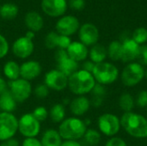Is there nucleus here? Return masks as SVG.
<instances>
[{
  "label": "nucleus",
  "mask_w": 147,
  "mask_h": 146,
  "mask_svg": "<svg viewBox=\"0 0 147 146\" xmlns=\"http://www.w3.org/2000/svg\"><path fill=\"white\" fill-rule=\"evenodd\" d=\"M96 82L90 72L84 70H78L68 77V89L70 91L79 96L90 93Z\"/></svg>",
  "instance_id": "obj_1"
},
{
  "label": "nucleus",
  "mask_w": 147,
  "mask_h": 146,
  "mask_svg": "<svg viewBox=\"0 0 147 146\" xmlns=\"http://www.w3.org/2000/svg\"><path fill=\"white\" fill-rule=\"evenodd\" d=\"M121 126L132 137L136 139L147 138V120L136 113H124L121 118Z\"/></svg>",
  "instance_id": "obj_2"
},
{
  "label": "nucleus",
  "mask_w": 147,
  "mask_h": 146,
  "mask_svg": "<svg viewBox=\"0 0 147 146\" xmlns=\"http://www.w3.org/2000/svg\"><path fill=\"white\" fill-rule=\"evenodd\" d=\"M87 131L84 121L78 117L65 119L59 126L58 132L63 140H75L84 138Z\"/></svg>",
  "instance_id": "obj_3"
},
{
  "label": "nucleus",
  "mask_w": 147,
  "mask_h": 146,
  "mask_svg": "<svg viewBox=\"0 0 147 146\" xmlns=\"http://www.w3.org/2000/svg\"><path fill=\"white\" fill-rule=\"evenodd\" d=\"M92 75L97 83L109 85L117 80L119 77V70L111 63L102 62L95 65Z\"/></svg>",
  "instance_id": "obj_4"
},
{
  "label": "nucleus",
  "mask_w": 147,
  "mask_h": 146,
  "mask_svg": "<svg viewBox=\"0 0 147 146\" xmlns=\"http://www.w3.org/2000/svg\"><path fill=\"white\" fill-rule=\"evenodd\" d=\"M18 132V119L13 113L0 112V142L13 139Z\"/></svg>",
  "instance_id": "obj_5"
},
{
  "label": "nucleus",
  "mask_w": 147,
  "mask_h": 146,
  "mask_svg": "<svg viewBox=\"0 0 147 146\" xmlns=\"http://www.w3.org/2000/svg\"><path fill=\"white\" fill-rule=\"evenodd\" d=\"M145 77L144 67L137 63H128L121 72V82L127 87H134L139 84Z\"/></svg>",
  "instance_id": "obj_6"
},
{
  "label": "nucleus",
  "mask_w": 147,
  "mask_h": 146,
  "mask_svg": "<svg viewBox=\"0 0 147 146\" xmlns=\"http://www.w3.org/2000/svg\"><path fill=\"white\" fill-rule=\"evenodd\" d=\"M8 89L17 103L26 102L33 93L32 85L29 81L18 78L8 83Z\"/></svg>",
  "instance_id": "obj_7"
},
{
  "label": "nucleus",
  "mask_w": 147,
  "mask_h": 146,
  "mask_svg": "<svg viewBox=\"0 0 147 146\" xmlns=\"http://www.w3.org/2000/svg\"><path fill=\"white\" fill-rule=\"evenodd\" d=\"M18 132L24 138H36L40 132V122L32 114H24L18 120Z\"/></svg>",
  "instance_id": "obj_8"
},
{
  "label": "nucleus",
  "mask_w": 147,
  "mask_h": 146,
  "mask_svg": "<svg viewBox=\"0 0 147 146\" xmlns=\"http://www.w3.org/2000/svg\"><path fill=\"white\" fill-rule=\"evenodd\" d=\"M97 125L102 134L108 137H114L120 131L121 120L113 114H103L99 116Z\"/></svg>",
  "instance_id": "obj_9"
},
{
  "label": "nucleus",
  "mask_w": 147,
  "mask_h": 146,
  "mask_svg": "<svg viewBox=\"0 0 147 146\" xmlns=\"http://www.w3.org/2000/svg\"><path fill=\"white\" fill-rule=\"evenodd\" d=\"M44 84L49 89L55 91H62L68 85V77L58 69L48 71L44 77Z\"/></svg>",
  "instance_id": "obj_10"
},
{
  "label": "nucleus",
  "mask_w": 147,
  "mask_h": 146,
  "mask_svg": "<svg viewBox=\"0 0 147 146\" xmlns=\"http://www.w3.org/2000/svg\"><path fill=\"white\" fill-rule=\"evenodd\" d=\"M55 59L57 61V69L68 77L78 70V63L68 56L66 50L58 49L55 52Z\"/></svg>",
  "instance_id": "obj_11"
},
{
  "label": "nucleus",
  "mask_w": 147,
  "mask_h": 146,
  "mask_svg": "<svg viewBox=\"0 0 147 146\" xmlns=\"http://www.w3.org/2000/svg\"><path fill=\"white\" fill-rule=\"evenodd\" d=\"M80 23L78 19L71 15L61 16L56 22L55 28L59 34L70 37L78 31Z\"/></svg>",
  "instance_id": "obj_12"
},
{
  "label": "nucleus",
  "mask_w": 147,
  "mask_h": 146,
  "mask_svg": "<svg viewBox=\"0 0 147 146\" xmlns=\"http://www.w3.org/2000/svg\"><path fill=\"white\" fill-rule=\"evenodd\" d=\"M11 50L16 58L25 59L33 54L34 51V44L33 40H30L24 35L19 37L13 42Z\"/></svg>",
  "instance_id": "obj_13"
},
{
  "label": "nucleus",
  "mask_w": 147,
  "mask_h": 146,
  "mask_svg": "<svg viewBox=\"0 0 147 146\" xmlns=\"http://www.w3.org/2000/svg\"><path fill=\"white\" fill-rule=\"evenodd\" d=\"M66 0H41L42 11L51 17H61L67 9Z\"/></svg>",
  "instance_id": "obj_14"
},
{
  "label": "nucleus",
  "mask_w": 147,
  "mask_h": 146,
  "mask_svg": "<svg viewBox=\"0 0 147 146\" xmlns=\"http://www.w3.org/2000/svg\"><path fill=\"white\" fill-rule=\"evenodd\" d=\"M78 37L80 42L86 46H94L97 43L99 39L98 28L93 23L86 22L80 26L78 29Z\"/></svg>",
  "instance_id": "obj_15"
},
{
  "label": "nucleus",
  "mask_w": 147,
  "mask_h": 146,
  "mask_svg": "<svg viewBox=\"0 0 147 146\" xmlns=\"http://www.w3.org/2000/svg\"><path fill=\"white\" fill-rule=\"evenodd\" d=\"M41 72L42 66L36 60H28L20 65V77L29 82L37 78Z\"/></svg>",
  "instance_id": "obj_16"
},
{
  "label": "nucleus",
  "mask_w": 147,
  "mask_h": 146,
  "mask_svg": "<svg viewBox=\"0 0 147 146\" xmlns=\"http://www.w3.org/2000/svg\"><path fill=\"white\" fill-rule=\"evenodd\" d=\"M121 43L122 48L121 60L125 63H132L134 60L137 59L140 46L132 38H127Z\"/></svg>",
  "instance_id": "obj_17"
},
{
  "label": "nucleus",
  "mask_w": 147,
  "mask_h": 146,
  "mask_svg": "<svg viewBox=\"0 0 147 146\" xmlns=\"http://www.w3.org/2000/svg\"><path fill=\"white\" fill-rule=\"evenodd\" d=\"M66 52L68 56L78 63L84 61L89 55L87 46L80 41H72L66 49Z\"/></svg>",
  "instance_id": "obj_18"
},
{
  "label": "nucleus",
  "mask_w": 147,
  "mask_h": 146,
  "mask_svg": "<svg viewBox=\"0 0 147 146\" xmlns=\"http://www.w3.org/2000/svg\"><path fill=\"white\" fill-rule=\"evenodd\" d=\"M90 105L89 98L84 96H79L70 102V111L75 117L83 116L89 111Z\"/></svg>",
  "instance_id": "obj_19"
},
{
  "label": "nucleus",
  "mask_w": 147,
  "mask_h": 146,
  "mask_svg": "<svg viewBox=\"0 0 147 146\" xmlns=\"http://www.w3.org/2000/svg\"><path fill=\"white\" fill-rule=\"evenodd\" d=\"M24 22L26 27L28 28V30L34 33L39 32L40 30L42 29L44 26V20L41 15L37 11H34V10L26 13L24 17Z\"/></svg>",
  "instance_id": "obj_20"
},
{
  "label": "nucleus",
  "mask_w": 147,
  "mask_h": 146,
  "mask_svg": "<svg viewBox=\"0 0 147 146\" xmlns=\"http://www.w3.org/2000/svg\"><path fill=\"white\" fill-rule=\"evenodd\" d=\"M40 142L42 146H60L63 139H61L58 130L50 128L43 133Z\"/></svg>",
  "instance_id": "obj_21"
},
{
  "label": "nucleus",
  "mask_w": 147,
  "mask_h": 146,
  "mask_svg": "<svg viewBox=\"0 0 147 146\" xmlns=\"http://www.w3.org/2000/svg\"><path fill=\"white\" fill-rule=\"evenodd\" d=\"M16 107L17 102L9 89L0 95V110H2V112L13 113Z\"/></svg>",
  "instance_id": "obj_22"
},
{
  "label": "nucleus",
  "mask_w": 147,
  "mask_h": 146,
  "mask_svg": "<svg viewBox=\"0 0 147 146\" xmlns=\"http://www.w3.org/2000/svg\"><path fill=\"white\" fill-rule=\"evenodd\" d=\"M3 72L9 81L18 79L20 78V65L14 60H9L3 65Z\"/></svg>",
  "instance_id": "obj_23"
},
{
  "label": "nucleus",
  "mask_w": 147,
  "mask_h": 146,
  "mask_svg": "<svg viewBox=\"0 0 147 146\" xmlns=\"http://www.w3.org/2000/svg\"><path fill=\"white\" fill-rule=\"evenodd\" d=\"M108 52L107 49L104 46L100 44H96L92 46L89 52V56L90 59V61H92L95 64L104 62L105 59L107 58Z\"/></svg>",
  "instance_id": "obj_24"
},
{
  "label": "nucleus",
  "mask_w": 147,
  "mask_h": 146,
  "mask_svg": "<svg viewBox=\"0 0 147 146\" xmlns=\"http://www.w3.org/2000/svg\"><path fill=\"white\" fill-rule=\"evenodd\" d=\"M19 9L13 3H5L0 7V16L4 20H13L18 15Z\"/></svg>",
  "instance_id": "obj_25"
},
{
  "label": "nucleus",
  "mask_w": 147,
  "mask_h": 146,
  "mask_svg": "<svg viewBox=\"0 0 147 146\" xmlns=\"http://www.w3.org/2000/svg\"><path fill=\"white\" fill-rule=\"evenodd\" d=\"M49 117L53 123L60 124L65 119V109L61 103H55L52 106L49 112Z\"/></svg>",
  "instance_id": "obj_26"
},
{
  "label": "nucleus",
  "mask_w": 147,
  "mask_h": 146,
  "mask_svg": "<svg viewBox=\"0 0 147 146\" xmlns=\"http://www.w3.org/2000/svg\"><path fill=\"white\" fill-rule=\"evenodd\" d=\"M91 93H92V99L90 101V104H92L94 107H100L102 104L104 97L107 93L104 85H102L100 83H96Z\"/></svg>",
  "instance_id": "obj_27"
},
{
  "label": "nucleus",
  "mask_w": 147,
  "mask_h": 146,
  "mask_svg": "<svg viewBox=\"0 0 147 146\" xmlns=\"http://www.w3.org/2000/svg\"><path fill=\"white\" fill-rule=\"evenodd\" d=\"M121 48H122V43L119 40H113L107 50L109 58L113 61H118L121 60Z\"/></svg>",
  "instance_id": "obj_28"
},
{
  "label": "nucleus",
  "mask_w": 147,
  "mask_h": 146,
  "mask_svg": "<svg viewBox=\"0 0 147 146\" xmlns=\"http://www.w3.org/2000/svg\"><path fill=\"white\" fill-rule=\"evenodd\" d=\"M133 96L129 93H124L121 96L119 99V106L125 112H132L135 104Z\"/></svg>",
  "instance_id": "obj_29"
},
{
  "label": "nucleus",
  "mask_w": 147,
  "mask_h": 146,
  "mask_svg": "<svg viewBox=\"0 0 147 146\" xmlns=\"http://www.w3.org/2000/svg\"><path fill=\"white\" fill-rule=\"evenodd\" d=\"M84 139L89 145H97L101 141V134L96 129H87Z\"/></svg>",
  "instance_id": "obj_30"
},
{
  "label": "nucleus",
  "mask_w": 147,
  "mask_h": 146,
  "mask_svg": "<svg viewBox=\"0 0 147 146\" xmlns=\"http://www.w3.org/2000/svg\"><path fill=\"white\" fill-rule=\"evenodd\" d=\"M59 34L57 32L52 31L48 33L45 37V46L47 49H55L58 48Z\"/></svg>",
  "instance_id": "obj_31"
},
{
  "label": "nucleus",
  "mask_w": 147,
  "mask_h": 146,
  "mask_svg": "<svg viewBox=\"0 0 147 146\" xmlns=\"http://www.w3.org/2000/svg\"><path fill=\"white\" fill-rule=\"evenodd\" d=\"M132 39L140 46L147 41V29L145 28H138L134 30Z\"/></svg>",
  "instance_id": "obj_32"
},
{
  "label": "nucleus",
  "mask_w": 147,
  "mask_h": 146,
  "mask_svg": "<svg viewBox=\"0 0 147 146\" xmlns=\"http://www.w3.org/2000/svg\"><path fill=\"white\" fill-rule=\"evenodd\" d=\"M31 114H33V116H34L39 122H43V121H45V120L47 119L48 115H49L47 109L45 107H43V106H39V107H37V108H35L33 110V112H32Z\"/></svg>",
  "instance_id": "obj_33"
},
{
  "label": "nucleus",
  "mask_w": 147,
  "mask_h": 146,
  "mask_svg": "<svg viewBox=\"0 0 147 146\" xmlns=\"http://www.w3.org/2000/svg\"><path fill=\"white\" fill-rule=\"evenodd\" d=\"M49 91L50 89L47 87V85L42 83V84L37 85L33 90V93L38 99H45L48 96Z\"/></svg>",
  "instance_id": "obj_34"
},
{
  "label": "nucleus",
  "mask_w": 147,
  "mask_h": 146,
  "mask_svg": "<svg viewBox=\"0 0 147 146\" xmlns=\"http://www.w3.org/2000/svg\"><path fill=\"white\" fill-rule=\"evenodd\" d=\"M9 45L7 39L0 34V59H3L9 52Z\"/></svg>",
  "instance_id": "obj_35"
},
{
  "label": "nucleus",
  "mask_w": 147,
  "mask_h": 146,
  "mask_svg": "<svg viewBox=\"0 0 147 146\" xmlns=\"http://www.w3.org/2000/svg\"><path fill=\"white\" fill-rule=\"evenodd\" d=\"M137 60L138 63L140 64L142 66L147 65V45H143L140 46Z\"/></svg>",
  "instance_id": "obj_36"
},
{
  "label": "nucleus",
  "mask_w": 147,
  "mask_h": 146,
  "mask_svg": "<svg viewBox=\"0 0 147 146\" xmlns=\"http://www.w3.org/2000/svg\"><path fill=\"white\" fill-rule=\"evenodd\" d=\"M136 104L140 108L147 107V90L140 91L136 98Z\"/></svg>",
  "instance_id": "obj_37"
},
{
  "label": "nucleus",
  "mask_w": 147,
  "mask_h": 146,
  "mask_svg": "<svg viewBox=\"0 0 147 146\" xmlns=\"http://www.w3.org/2000/svg\"><path fill=\"white\" fill-rule=\"evenodd\" d=\"M105 146H127V145L122 139L118 137H113L106 143Z\"/></svg>",
  "instance_id": "obj_38"
},
{
  "label": "nucleus",
  "mask_w": 147,
  "mask_h": 146,
  "mask_svg": "<svg viewBox=\"0 0 147 146\" xmlns=\"http://www.w3.org/2000/svg\"><path fill=\"white\" fill-rule=\"evenodd\" d=\"M21 146H42L40 140L36 138H25Z\"/></svg>",
  "instance_id": "obj_39"
},
{
  "label": "nucleus",
  "mask_w": 147,
  "mask_h": 146,
  "mask_svg": "<svg viewBox=\"0 0 147 146\" xmlns=\"http://www.w3.org/2000/svg\"><path fill=\"white\" fill-rule=\"evenodd\" d=\"M69 5L75 10H81L85 6V0H70Z\"/></svg>",
  "instance_id": "obj_40"
},
{
  "label": "nucleus",
  "mask_w": 147,
  "mask_h": 146,
  "mask_svg": "<svg viewBox=\"0 0 147 146\" xmlns=\"http://www.w3.org/2000/svg\"><path fill=\"white\" fill-rule=\"evenodd\" d=\"M95 63H93L92 61L90 60H87V61H84L83 63V65H82V70H84L88 72H90L92 74V71L94 70V67H95Z\"/></svg>",
  "instance_id": "obj_41"
},
{
  "label": "nucleus",
  "mask_w": 147,
  "mask_h": 146,
  "mask_svg": "<svg viewBox=\"0 0 147 146\" xmlns=\"http://www.w3.org/2000/svg\"><path fill=\"white\" fill-rule=\"evenodd\" d=\"M0 146H20V143L16 139H10L0 143Z\"/></svg>",
  "instance_id": "obj_42"
},
{
  "label": "nucleus",
  "mask_w": 147,
  "mask_h": 146,
  "mask_svg": "<svg viewBox=\"0 0 147 146\" xmlns=\"http://www.w3.org/2000/svg\"><path fill=\"white\" fill-rule=\"evenodd\" d=\"M8 90V83L0 77V95Z\"/></svg>",
  "instance_id": "obj_43"
},
{
  "label": "nucleus",
  "mask_w": 147,
  "mask_h": 146,
  "mask_svg": "<svg viewBox=\"0 0 147 146\" xmlns=\"http://www.w3.org/2000/svg\"><path fill=\"white\" fill-rule=\"evenodd\" d=\"M60 146H82L81 144L75 140H64Z\"/></svg>",
  "instance_id": "obj_44"
},
{
  "label": "nucleus",
  "mask_w": 147,
  "mask_h": 146,
  "mask_svg": "<svg viewBox=\"0 0 147 146\" xmlns=\"http://www.w3.org/2000/svg\"><path fill=\"white\" fill-rule=\"evenodd\" d=\"M25 36H26L27 38L30 39V40H34V36H35V34H34V32H32V31H29V30H28V31L25 34Z\"/></svg>",
  "instance_id": "obj_45"
},
{
  "label": "nucleus",
  "mask_w": 147,
  "mask_h": 146,
  "mask_svg": "<svg viewBox=\"0 0 147 146\" xmlns=\"http://www.w3.org/2000/svg\"><path fill=\"white\" fill-rule=\"evenodd\" d=\"M145 77H146L147 78V69L145 71Z\"/></svg>",
  "instance_id": "obj_46"
},
{
  "label": "nucleus",
  "mask_w": 147,
  "mask_h": 146,
  "mask_svg": "<svg viewBox=\"0 0 147 146\" xmlns=\"http://www.w3.org/2000/svg\"><path fill=\"white\" fill-rule=\"evenodd\" d=\"M0 77H1V72H0Z\"/></svg>",
  "instance_id": "obj_47"
},
{
  "label": "nucleus",
  "mask_w": 147,
  "mask_h": 146,
  "mask_svg": "<svg viewBox=\"0 0 147 146\" xmlns=\"http://www.w3.org/2000/svg\"><path fill=\"white\" fill-rule=\"evenodd\" d=\"M0 7H1V5H0Z\"/></svg>",
  "instance_id": "obj_48"
}]
</instances>
